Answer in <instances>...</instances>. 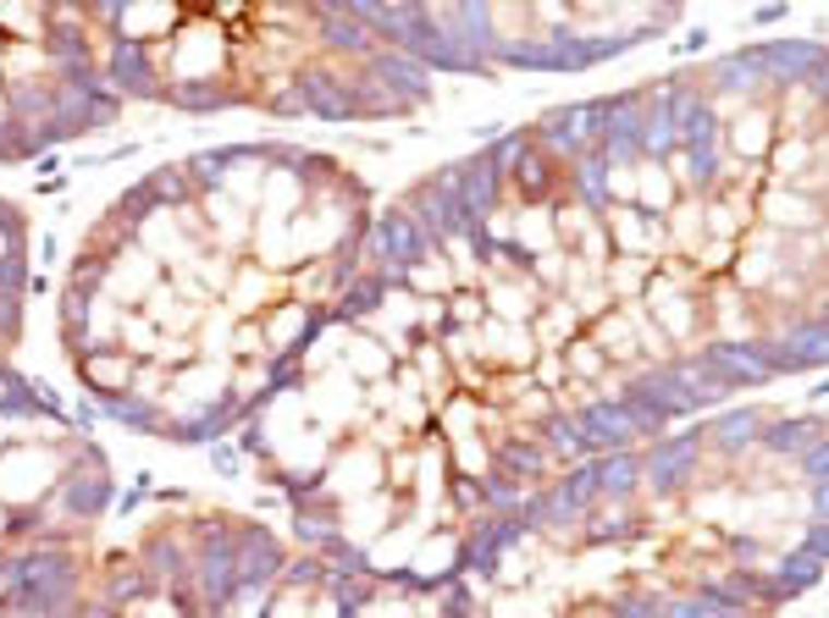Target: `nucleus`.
Segmentation results:
<instances>
[{
	"label": "nucleus",
	"instance_id": "1",
	"mask_svg": "<svg viewBox=\"0 0 829 618\" xmlns=\"http://www.w3.org/2000/svg\"><path fill=\"white\" fill-rule=\"evenodd\" d=\"M365 249H371V259H376V277L393 288V277H404L421 254H432V238H426V227L414 221L409 210H393V216H382V221L371 227Z\"/></svg>",
	"mask_w": 829,
	"mask_h": 618
},
{
	"label": "nucleus",
	"instance_id": "2",
	"mask_svg": "<svg viewBox=\"0 0 829 618\" xmlns=\"http://www.w3.org/2000/svg\"><path fill=\"white\" fill-rule=\"evenodd\" d=\"M724 392L746 387V381H769L774 365H769V348L764 342H708V353L697 360Z\"/></svg>",
	"mask_w": 829,
	"mask_h": 618
},
{
	"label": "nucleus",
	"instance_id": "3",
	"mask_svg": "<svg viewBox=\"0 0 829 618\" xmlns=\"http://www.w3.org/2000/svg\"><path fill=\"white\" fill-rule=\"evenodd\" d=\"M194 585L211 607H227L238 596V547L232 536H221V530H211V536L200 542V558H194Z\"/></svg>",
	"mask_w": 829,
	"mask_h": 618
},
{
	"label": "nucleus",
	"instance_id": "4",
	"mask_svg": "<svg viewBox=\"0 0 829 618\" xmlns=\"http://www.w3.org/2000/svg\"><path fill=\"white\" fill-rule=\"evenodd\" d=\"M702 464V436H686V441H670V448H658L641 459V481L663 486V492H675L692 470Z\"/></svg>",
	"mask_w": 829,
	"mask_h": 618
},
{
	"label": "nucleus",
	"instance_id": "5",
	"mask_svg": "<svg viewBox=\"0 0 829 618\" xmlns=\"http://www.w3.org/2000/svg\"><path fill=\"white\" fill-rule=\"evenodd\" d=\"M371 77H382L398 100H426V95H432V72L414 61V56H404V50L371 56Z\"/></svg>",
	"mask_w": 829,
	"mask_h": 618
},
{
	"label": "nucleus",
	"instance_id": "6",
	"mask_svg": "<svg viewBox=\"0 0 829 618\" xmlns=\"http://www.w3.org/2000/svg\"><path fill=\"white\" fill-rule=\"evenodd\" d=\"M106 502H111V481H106V464H100V459L83 464V470H72V475L61 481V508L77 513V519H95Z\"/></svg>",
	"mask_w": 829,
	"mask_h": 618
},
{
	"label": "nucleus",
	"instance_id": "7",
	"mask_svg": "<svg viewBox=\"0 0 829 618\" xmlns=\"http://www.w3.org/2000/svg\"><path fill=\"white\" fill-rule=\"evenodd\" d=\"M774 138H780V128H774V111L769 106H758V111H741L735 122H730V149L741 155V160H769V149H774Z\"/></svg>",
	"mask_w": 829,
	"mask_h": 618
},
{
	"label": "nucleus",
	"instance_id": "8",
	"mask_svg": "<svg viewBox=\"0 0 829 618\" xmlns=\"http://www.w3.org/2000/svg\"><path fill=\"white\" fill-rule=\"evenodd\" d=\"M238 547V591H255L266 574L283 569V553L272 547V536H261V530H243V536H232Z\"/></svg>",
	"mask_w": 829,
	"mask_h": 618
},
{
	"label": "nucleus",
	"instance_id": "9",
	"mask_svg": "<svg viewBox=\"0 0 829 618\" xmlns=\"http://www.w3.org/2000/svg\"><path fill=\"white\" fill-rule=\"evenodd\" d=\"M83 381H89L95 392H106V398H122V392H133V360L117 353V348H100V353L83 360Z\"/></svg>",
	"mask_w": 829,
	"mask_h": 618
},
{
	"label": "nucleus",
	"instance_id": "10",
	"mask_svg": "<svg viewBox=\"0 0 829 618\" xmlns=\"http://www.w3.org/2000/svg\"><path fill=\"white\" fill-rule=\"evenodd\" d=\"M758 431H764V420H758V414L735 409V414H724V420H713V425L702 431V448H719V453H741V448H753V441H758Z\"/></svg>",
	"mask_w": 829,
	"mask_h": 618
},
{
	"label": "nucleus",
	"instance_id": "11",
	"mask_svg": "<svg viewBox=\"0 0 829 618\" xmlns=\"http://www.w3.org/2000/svg\"><path fill=\"white\" fill-rule=\"evenodd\" d=\"M675 205V177L663 171V160H641L636 166V210L641 216H658Z\"/></svg>",
	"mask_w": 829,
	"mask_h": 618
},
{
	"label": "nucleus",
	"instance_id": "12",
	"mask_svg": "<svg viewBox=\"0 0 829 618\" xmlns=\"http://www.w3.org/2000/svg\"><path fill=\"white\" fill-rule=\"evenodd\" d=\"M404 282H409V293H421V299H437V293H454V265H448V254H421L404 271Z\"/></svg>",
	"mask_w": 829,
	"mask_h": 618
},
{
	"label": "nucleus",
	"instance_id": "13",
	"mask_svg": "<svg viewBox=\"0 0 829 618\" xmlns=\"http://www.w3.org/2000/svg\"><path fill=\"white\" fill-rule=\"evenodd\" d=\"M641 486V459L636 453H609L603 464H598V497H630Z\"/></svg>",
	"mask_w": 829,
	"mask_h": 618
},
{
	"label": "nucleus",
	"instance_id": "14",
	"mask_svg": "<svg viewBox=\"0 0 829 618\" xmlns=\"http://www.w3.org/2000/svg\"><path fill=\"white\" fill-rule=\"evenodd\" d=\"M603 360H609V353H603L592 337H575V342L564 348V371H569V376H580V381H603V376H609V365H603Z\"/></svg>",
	"mask_w": 829,
	"mask_h": 618
},
{
	"label": "nucleus",
	"instance_id": "15",
	"mask_svg": "<svg viewBox=\"0 0 829 618\" xmlns=\"http://www.w3.org/2000/svg\"><path fill=\"white\" fill-rule=\"evenodd\" d=\"M149 183H155V189H149V199H155L160 210H166V205H183V199L194 194V177H189L183 166H166V171H155Z\"/></svg>",
	"mask_w": 829,
	"mask_h": 618
},
{
	"label": "nucleus",
	"instance_id": "16",
	"mask_svg": "<svg viewBox=\"0 0 829 618\" xmlns=\"http://www.w3.org/2000/svg\"><path fill=\"white\" fill-rule=\"evenodd\" d=\"M261 331H266V348H288L293 337H304V331H310V315H304L299 304H288V310H277Z\"/></svg>",
	"mask_w": 829,
	"mask_h": 618
},
{
	"label": "nucleus",
	"instance_id": "17",
	"mask_svg": "<svg viewBox=\"0 0 829 618\" xmlns=\"http://www.w3.org/2000/svg\"><path fill=\"white\" fill-rule=\"evenodd\" d=\"M647 277H652V271H647L641 254H614V259H609V288H614V293H636V288H647Z\"/></svg>",
	"mask_w": 829,
	"mask_h": 618
},
{
	"label": "nucleus",
	"instance_id": "18",
	"mask_svg": "<svg viewBox=\"0 0 829 618\" xmlns=\"http://www.w3.org/2000/svg\"><path fill=\"white\" fill-rule=\"evenodd\" d=\"M349 365H355L360 376H387V348L371 342V337H355V342H349Z\"/></svg>",
	"mask_w": 829,
	"mask_h": 618
},
{
	"label": "nucleus",
	"instance_id": "19",
	"mask_svg": "<svg viewBox=\"0 0 829 618\" xmlns=\"http://www.w3.org/2000/svg\"><path fill=\"white\" fill-rule=\"evenodd\" d=\"M293 524H299V542H304V547H326L332 536H338V524H332L326 513H304V508H299Z\"/></svg>",
	"mask_w": 829,
	"mask_h": 618
},
{
	"label": "nucleus",
	"instance_id": "20",
	"mask_svg": "<svg viewBox=\"0 0 829 618\" xmlns=\"http://www.w3.org/2000/svg\"><path fill=\"white\" fill-rule=\"evenodd\" d=\"M486 304H481V293H454V304H448V315L459 320V326H481L486 315H481Z\"/></svg>",
	"mask_w": 829,
	"mask_h": 618
},
{
	"label": "nucleus",
	"instance_id": "21",
	"mask_svg": "<svg viewBox=\"0 0 829 618\" xmlns=\"http://www.w3.org/2000/svg\"><path fill=\"white\" fill-rule=\"evenodd\" d=\"M211 464H216L221 475H232V470H238V453L227 448V441H216V448H211Z\"/></svg>",
	"mask_w": 829,
	"mask_h": 618
},
{
	"label": "nucleus",
	"instance_id": "22",
	"mask_svg": "<svg viewBox=\"0 0 829 618\" xmlns=\"http://www.w3.org/2000/svg\"><path fill=\"white\" fill-rule=\"evenodd\" d=\"M144 618H183V607H178V596H160V602H155Z\"/></svg>",
	"mask_w": 829,
	"mask_h": 618
},
{
	"label": "nucleus",
	"instance_id": "23",
	"mask_svg": "<svg viewBox=\"0 0 829 618\" xmlns=\"http://www.w3.org/2000/svg\"><path fill=\"white\" fill-rule=\"evenodd\" d=\"M465 618H470V613H465Z\"/></svg>",
	"mask_w": 829,
	"mask_h": 618
}]
</instances>
